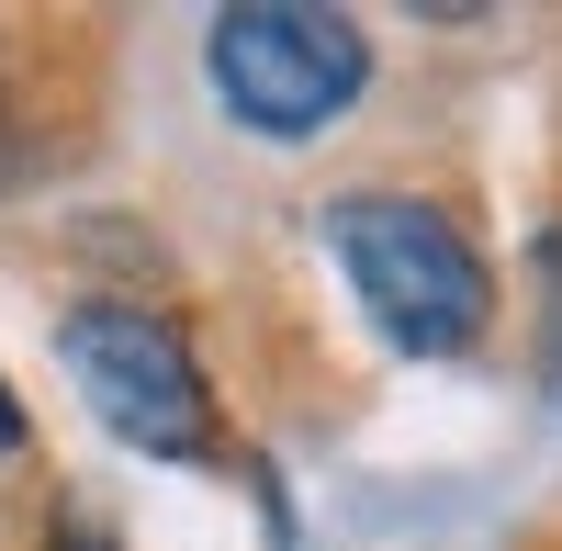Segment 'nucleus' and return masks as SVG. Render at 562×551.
Listing matches in <instances>:
<instances>
[{
    "label": "nucleus",
    "instance_id": "obj_3",
    "mask_svg": "<svg viewBox=\"0 0 562 551\" xmlns=\"http://www.w3.org/2000/svg\"><path fill=\"white\" fill-rule=\"evenodd\" d=\"M57 360H68L79 405L124 450H147V462H203V450H214L203 360H192V338H180L169 315H147V304H68Z\"/></svg>",
    "mask_w": 562,
    "mask_h": 551
},
{
    "label": "nucleus",
    "instance_id": "obj_4",
    "mask_svg": "<svg viewBox=\"0 0 562 551\" xmlns=\"http://www.w3.org/2000/svg\"><path fill=\"white\" fill-rule=\"evenodd\" d=\"M540 394L562 405V237H540Z\"/></svg>",
    "mask_w": 562,
    "mask_h": 551
},
{
    "label": "nucleus",
    "instance_id": "obj_7",
    "mask_svg": "<svg viewBox=\"0 0 562 551\" xmlns=\"http://www.w3.org/2000/svg\"><path fill=\"white\" fill-rule=\"evenodd\" d=\"M0 450H23V405H12V383H0Z\"/></svg>",
    "mask_w": 562,
    "mask_h": 551
},
{
    "label": "nucleus",
    "instance_id": "obj_1",
    "mask_svg": "<svg viewBox=\"0 0 562 551\" xmlns=\"http://www.w3.org/2000/svg\"><path fill=\"white\" fill-rule=\"evenodd\" d=\"M326 259L349 270L360 315L405 360H450V349H473L495 327V270H484V248L461 237L439 203H405V192L326 203Z\"/></svg>",
    "mask_w": 562,
    "mask_h": 551
},
{
    "label": "nucleus",
    "instance_id": "obj_2",
    "mask_svg": "<svg viewBox=\"0 0 562 551\" xmlns=\"http://www.w3.org/2000/svg\"><path fill=\"white\" fill-rule=\"evenodd\" d=\"M203 68L248 135H326L371 90V34L315 0H237V12H214Z\"/></svg>",
    "mask_w": 562,
    "mask_h": 551
},
{
    "label": "nucleus",
    "instance_id": "obj_5",
    "mask_svg": "<svg viewBox=\"0 0 562 551\" xmlns=\"http://www.w3.org/2000/svg\"><path fill=\"white\" fill-rule=\"evenodd\" d=\"M45 551H113V529H102V518H79V507H68V518H57V540H45Z\"/></svg>",
    "mask_w": 562,
    "mask_h": 551
},
{
    "label": "nucleus",
    "instance_id": "obj_6",
    "mask_svg": "<svg viewBox=\"0 0 562 551\" xmlns=\"http://www.w3.org/2000/svg\"><path fill=\"white\" fill-rule=\"evenodd\" d=\"M12 180H23V135L0 124V192H12Z\"/></svg>",
    "mask_w": 562,
    "mask_h": 551
}]
</instances>
